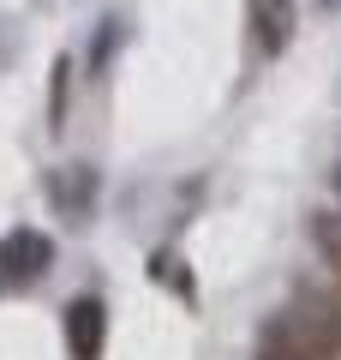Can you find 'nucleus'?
Here are the masks:
<instances>
[{
    "instance_id": "obj_1",
    "label": "nucleus",
    "mask_w": 341,
    "mask_h": 360,
    "mask_svg": "<svg viewBox=\"0 0 341 360\" xmlns=\"http://www.w3.org/2000/svg\"><path fill=\"white\" fill-rule=\"evenodd\" d=\"M341 348L329 336H317L300 312H281V319L264 324V342H258V360H335Z\"/></svg>"
},
{
    "instance_id": "obj_2",
    "label": "nucleus",
    "mask_w": 341,
    "mask_h": 360,
    "mask_svg": "<svg viewBox=\"0 0 341 360\" xmlns=\"http://www.w3.org/2000/svg\"><path fill=\"white\" fill-rule=\"evenodd\" d=\"M54 246L42 229H13L0 240V283H36L42 270H48Z\"/></svg>"
},
{
    "instance_id": "obj_3",
    "label": "nucleus",
    "mask_w": 341,
    "mask_h": 360,
    "mask_svg": "<svg viewBox=\"0 0 341 360\" xmlns=\"http://www.w3.org/2000/svg\"><path fill=\"white\" fill-rule=\"evenodd\" d=\"M102 342H108V307L96 295L72 300L66 307V348H72V360H102Z\"/></svg>"
},
{
    "instance_id": "obj_4",
    "label": "nucleus",
    "mask_w": 341,
    "mask_h": 360,
    "mask_svg": "<svg viewBox=\"0 0 341 360\" xmlns=\"http://www.w3.org/2000/svg\"><path fill=\"white\" fill-rule=\"evenodd\" d=\"M252 18H258V49L281 54L293 42V25H300V6L293 0H252Z\"/></svg>"
},
{
    "instance_id": "obj_5",
    "label": "nucleus",
    "mask_w": 341,
    "mask_h": 360,
    "mask_svg": "<svg viewBox=\"0 0 341 360\" xmlns=\"http://www.w3.org/2000/svg\"><path fill=\"white\" fill-rule=\"evenodd\" d=\"M288 312H300V319L312 324L317 336H329V342L341 348V295H329V288H305V295L293 300Z\"/></svg>"
},
{
    "instance_id": "obj_6",
    "label": "nucleus",
    "mask_w": 341,
    "mask_h": 360,
    "mask_svg": "<svg viewBox=\"0 0 341 360\" xmlns=\"http://www.w3.org/2000/svg\"><path fill=\"white\" fill-rule=\"evenodd\" d=\"M312 246H317V258L341 276V205L335 210H312Z\"/></svg>"
},
{
    "instance_id": "obj_7",
    "label": "nucleus",
    "mask_w": 341,
    "mask_h": 360,
    "mask_svg": "<svg viewBox=\"0 0 341 360\" xmlns=\"http://www.w3.org/2000/svg\"><path fill=\"white\" fill-rule=\"evenodd\" d=\"M150 276H156V283H174L180 295H192V283H186V270H180L174 252H156V258H150Z\"/></svg>"
},
{
    "instance_id": "obj_8",
    "label": "nucleus",
    "mask_w": 341,
    "mask_h": 360,
    "mask_svg": "<svg viewBox=\"0 0 341 360\" xmlns=\"http://www.w3.org/2000/svg\"><path fill=\"white\" fill-rule=\"evenodd\" d=\"M66 72H72V60H54V120L66 108Z\"/></svg>"
},
{
    "instance_id": "obj_9",
    "label": "nucleus",
    "mask_w": 341,
    "mask_h": 360,
    "mask_svg": "<svg viewBox=\"0 0 341 360\" xmlns=\"http://www.w3.org/2000/svg\"><path fill=\"white\" fill-rule=\"evenodd\" d=\"M335 193H341V168H335Z\"/></svg>"
}]
</instances>
